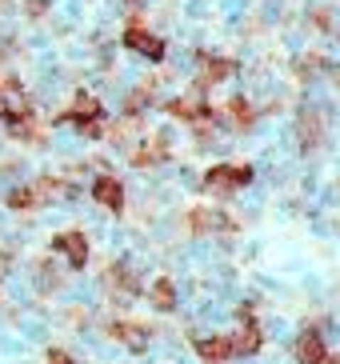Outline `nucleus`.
<instances>
[{
  "instance_id": "nucleus-13",
  "label": "nucleus",
  "mask_w": 340,
  "mask_h": 364,
  "mask_svg": "<svg viewBox=\"0 0 340 364\" xmlns=\"http://www.w3.org/2000/svg\"><path fill=\"white\" fill-rule=\"evenodd\" d=\"M36 204H41L36 188H12L9 193V208H36Z\"/></svg>"
},
{
  "instance_id": "nucleus-1",
  "label": "nucleus",
  "mask_w": 340,
  "mask_h": 364,
  "mask_svg": "<svg viewBox=\"0 0 340 364\" xmlns=\"http://www.w3.org/2000/svg\"><path fill=\"white\" fill-rule=\"evenodd\" d=\"M248 181H253V168H248V164H216V168L204 172V188H208V193H221V196L245 188Z\"/></svg>"
},
{
  "instance_id": "nucleus-6",
  "label": "nucleus",
  "mask_w": 340,
  "mask_h": 364,
  "mask_svg": "<svg viewBox=\"0 0 340 364\" xmlns=\"http://www.w3.org/2000/svg\"><path fill=\"white\" fill-rule=\"evenodd\" d=\"M112 336H117L124 348H132V353H144V348H149V328H140V324L120 321V324H112Z\"/></svg>"
},
{
  "instance_id": "nucleus-5",
  "label": "nucleus",
  "mask_w": 340,
  "mask_h": 364,
  "mask_svg": "<svg viewBox=\"0 0 340 364\" xmlns=\"http://www.w3.org/2000/svg\"><path fill=\"white\" fill-rule=\"evenodd\" d=\"M124 44L132 48V53L149 56V60H160V56H164V41H160V36H152V33H144V28H128Z\"/></svg>"
},
{
  "instance_id": "nucleus-12",
  "label": "nucleus",
  "mask_w": 340,
  "mask_h": 364,
  "mask_svg": "<svg viewBox=\"0 0 340 364\" xmlns=\"http://www.w3.org/2000/svg\"><path fill=\"white\" fill-rule=\"evenodd\" d=\"M228 112H233V124H236V129H248V124H253V117H256L253 105H248L245 97H236L233 105H228Z\"/></svg>"
},
{
  "instance_id": "nucleus-11",
  "label": "nucleus",
  "mask_w": 340,
  "mask_h": 364,
  "mask_svg": "<svg viewBox=\"0 0 340 364\" xmlns=\"http://www.w3.org/2000/svg\"><path fill=\"white\" fill-rule=\"evenodd\" d=\"M188 225L196 228V232H213V228L224 225V216L221 213H208V208H196V213L188 216Z\"/></svg>"
},
{
  "instance_id": "nucleus-4",
  "label": "nucleus",
  "mask_w": 340,
  "mask_h": 364,
  "mask_svg": "<svg viewBox=\"0 0 340 364\" xmlns=\"http://www.w3.org/2000/svg\"><path fill=\"white\" fill-rule=\"evenodd\" d=\"M92 200H96V204H105L108 213H120V208H124V184H120L117 176H96Z\"/></svg>"
},
{
  "instance_id": "nucleus-9",
  "label": "nucleus",
  "mask_w": 340,
  "mask_h": 364,
  "mask_svg": "<svg viewBox=\"0 0 340 364\" xmlns=\"http://www.w3.org/2000/svg\"><path fill=\"white\" fill-rule=\"evenodd\" d=\"M149 300L156 304L160 312H172V309H176V284H172L169 277H160L156 284L149 289Z\"/></svg>"
},
{
  "instance_id": "nucleus-2",
  "label": "nucleus",
  "mask_w": 340,
  "mask_h": 364,
  "mask_svg": "<svg viewBox=\"0 0 340 364\" xmlns=\"http://www.w3.org/2000/svg\"><path fill=\"white\" fill-rule=\"evenodd\" d=\"M53 248L56 252H64V260L73 268H85L88 264V240H85V232H60V236H53Z\"/></svg>"
},
{
  "instance_id": "nucleus-14",
  "label": "nucleus",
  "mask_w": 340,
  "mask_h": 364,
  "mask_svg": "<svg viewBox=\"0 0 340 364\" xmlns=\"http://www.w3.org/2000/svg\"><path fill=\"white\" fill-rule=\"evenodd\" d=\"M48 364H76V360L64 353V348H48Z\"/></svg>"
},
{
  "instance_id": "nucleus-7",
  "label": "nucleus",
  "mask_w": 340,
  "mask_h": 364,
  "mask_svg": "<svg viewBox=\"0 0 340 364\" xmlns=\"http://www.w3.org/2000/svg\"><path fill=\"white\" fill-rule=\"evenodd\" d=\"M196 353L208 364H224L233 356V341H228V336H204V341H196Z\"/></svg>"
},
{
  "instance_id": "nucleus-3",
  "label": "nucleus",
  "mask_w": 340,
  "mask_h": 364,
  "mask_svg": "<svg viewBox=\"0 0 340 364\" xmlns=\"http://www.w3.org/2000/svg\"><path fill=\"white\" fill-rule=\"evenodd\" d=\"M297 360L300 364H329V348H324V336L317 328H304L297 336Z\"/></svg>"
},
{
  "instance_id": "nucleus-15",
  "label": "nucleus",
  "mask_w": 340,
  "mask_h": 364,
  "mask_svg": "<svg viewBox=\"0 0 340 364\" xmlns=\"http://www.w3.org/2000/svg\"><path fill=\"white\" fill-rule=\"evenodd\" d=\"M44 9H48V0H28V12H32V16H41Z\"/></svg>"
},
{
  "instance_id": "nucleus-8",
  "label": "nucleus",
  "mask_w": 340,
  "mask_h": 364,
  "mask_svg": "<svg viewBox=\"0 0 340 364\" xmlns=\"http://www.w3.org/2000/svg\"><path fill=\"white\" fill-rule=\"evenodd\" d=\"M228 341H233V356H253L265 336H260V328H256L253 321H245V328L236 332V336H228Z\"/></svg>"
},
{
  "instance_id": "nucleus-10",
  "label": "nucleus",
  "mask_w": 340,
  "mask_h": 364,
  "mask_svg": "<svg viewBox=\"0 0 340 364\" xmlns=\"http://www.w3.org/2000/svg\"><path fill=\"white\" fill-rule=\"evenodd\" d=\"M236 73L233 60H204V73H201V85H221Z\"/></svg>"
}]
</instances>
